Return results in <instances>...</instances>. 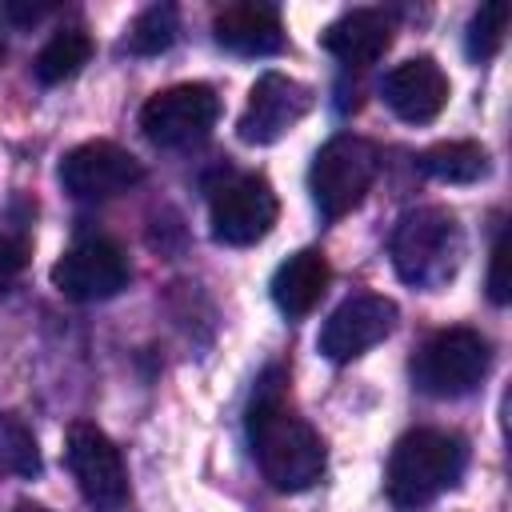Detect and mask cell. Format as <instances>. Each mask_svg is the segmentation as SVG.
I'll return each instance as SVG.
<instances>
[{
    "instance_id": "obj_4",
    "label": "cell",
    "mask_w": 512,
    "mask_h": 512,
    "mask_svg": "<svg viewBox=\"0 0 512 512\" xmlns=\"http://www.w3.org/2000/svg\"><path fill=\"white\" fill-rule=\"evenodd\" d=\"M376 172H380V152L372 140L352 136V132L332 136L308 168V188H312L320 216H328V220L348 216L372 188Z\"/></svg>"
},
{
    "instance_id": "obj_3",
    "label": "cell",
    "mask_w": 512,
    "mask_h": 512,
    "mask_svg": "<svg viewBox=\"0 0 512 512\" xmlns=\"http://www.w3.org/2000/svg\"><path fill=\"white\" fill-rule=\"evenodd\" d=\"M388 252H392V268L404 284L432 292L456 276L460 256H464V236L448 208L424 204L396 220Z\"/></svg>"
},
{
    "instance_id": "obj_17",
    "label": "cell",
    "mask_w": 512,
    "mask_h": 512,
    "mask_svg": "<svg viewBox=\"0 0 512 512\" xmlns=\"http://www.w3.org/2000/svg\"><path fill=\"white\" fill-rule=\"evenodd\" d=\"M420 168L440 184H476L488 176V152L476 140H440L420 156Z\"/></svg>"
},
{
    "instance_id": "obj_24",
    "label": "cell",
    "mask_w": 512,
    "mask_h": 512,
    "mask_svg": "<svg viewBox=\"0 0 512 512\" xmlns=\"http://www.w3.org/2000/svg\"><path fill=\"white\" fill-rule=\"evenodd\" d=\"M4 12H8L12 20H20V24H28V20H40V16H44V8H36V4H32V8H20V4H8Z\"/></svg>"
},
{
    "instance_id": "obj_7",
    "label": "cell",
    "mask_w": 512,
    "mask_h": 512,
    "mask_svg": "<svg viewBox=\"0 0 512 512\" xmlns=\"http://www.w3.org/2000/svg\"><path fill=\"white\" fill-rule=\"evenodd\" d=\"M220 120V96L208 84H172L140 108V128L160 148L200 144Z\"/></svg>"
},
{
    "instance_id": "obj_10",
    "label": "cell",
    "mask_w": 512,
    "mask_h": 512,
    "mask_svg": "<svg viewBox=\"0 0 512 512\" xmlns=\"http://www.w3.org/2000/svg\"><path fill=\"white\" fill-rule=\"evenodd\" d=\"M308 108H312L308 84H300L296 76H284V72H264L248 92L236 132L244 144H276L296 120L308 116Z\"/></svg>"
},
{
    "instance_id": "obj_18",
    "label": "cell",
    "mask_w": 512,
    "mask_h": 512,
    "mask_svg": "<svg viewBox=\"0 0 512 512\" xmlns=\"http://www.w3.org/2000/svg\"><path fill=\"white\" fill-rule=\"evenodd\" d=\"M88 56H92V36H88L84 28H60V32L36 52L32 72H36L40 84H64V80H72V76L88 64Z\"/></svg>"
},
{
    "instance_id": "obj_5",
    "label": "cell",
    "mask_w": 512,
    "mask_h": 512,
    "mask_svg": "<svg viewBox=\"0 0 512 512\" xmlns=\"http://www.w3.org/2000/svg\"><path fill=\"white\" fill-rule=\"evenodd\" d=\"M492 364V348L476 328H444L412 356V380L420 392L452 400L472 392Z\"/></svg>"
},
{
    "instance_id": "obj_20",
    "label": "cell",
    "mask_w": 512,
    "mask_h": 512,
    "mask_svg": "<svg viewBox=\"0 0 512 512\" xmlns=\"http://www.w3.org/2000/svg\"><path fill=\"white\" fill-rule=\"evenodd\" d=\"M0 472L32 480L40 472V448L32 428L16 412H0Z\"/></svg>"
},
{
    "instance_id": "obj_23",
    "label": "cell",
    "mask_w": 512,
    "mask_h": 512,
    "mask_svg": "<svg viewBox=\"0 0 512 512\" xmlns=\"http://www.w3.org/2000/svg\"><path fill=\"white\" fill-rule=\"evenodd\" d=\"M20 268H24V244L0 236V288L12 284V280L20 276Z\"/></svg>"
},
{
    "instance_id": "obj_1",
    "label": "cell",
    "mask_w": 512,
    "mask_h": 512,
    "mask_svg": "<svg viewBox=\"0 0 512 512\" xmlns=\"http://www.w3.org/2000/svg\"><path fill=\"white\" fill-rule=\"evenodd\" d=\"M284 372L272 368L248 404V444L264 480L280 492H304L324 472V440L284 404Z\"/></svg>"
},
{
    "instance_id": "obj_26",
    "label": "cell",
    "mask_w": 512,
    "mask_h": 512,
    "mask_svg": "<svg viewBox=\"0 0 512 512\" xmlns=\"http://www.w3.org/2000/svg\"><path fill=\"white\" fill-rule=\"evenodd\" d=\"M0 60H4V36H0Z\"/></svg>"
},
{
    "instance_id": "obj_2",
    "label": "cell",
    "mask_w": 512,
    "mask_h": 512,
    "mask_svg": "<svg viewBox=\"0 0 512 512\" xmlns=\"http://www.w3.org/2000/svg\"><path fill=\"white\" fill-rule=\"evenodd\" d=\"M468 464V444L456 432L416 428L404 432L388 456V500L396 508H424L440 492H448Z\"/></svg>"
},
{
    "instance_id": "obj_14",
    "label": "cell",
    "mask_w": 512,
    "mask_h": 512,
    "mask_svg": "<svg viewBox=\"0 0 512 512\" xmlns=\"http://www.w3.org/2000/svg\"><path fill=\"white\" fill-rule=\"evenodd\" d=\"M320 48L344 68H368L392 48V16L380 8H352L320 32Z\"/></svg>"
},
{
    "instance_id": "obj_22",
    "label": "cell",
    "mask_w": 512,
    "mask_h": 512,
    "mask_svg": "<svg viewBox=\"0 0 512 512\" xmlns=\"http://www.w3.org/2000/svg\"><path fill=\"white\" fill-rule=\"evenodd\" d=\"M488 296H492V304H508V296H512V284H508V232H500L496 244H492Z\"/></svg>"
},
{
    "instance_id": "obj_13",
    "label": "cell",
    "mask_w": 512,
    "mask_h": 512,
    "mask_svg": "<svg viewBox=\"0 0 512 512\" xmlns=\"http://www.w3.org/2000/svg\"><path fill=\"white\" fill-rule=\"evenodd\" d=\"M384 104L408 120V124H428L444 112L448 104V76L432 56H412L404 64H396L384 84H380Z\"/></svg>"
},
{
    "instance_id": "obj_15",
    "label": "cell",
    "mask_w": 512,
    "mask_h": 512,
    "mask_svg": "<svg viewBox=\"0 0 512 512\" xmlns=\"http://www.w3.org/2000/svg\"><path fill=\"white\" fill-rule=\"evenodd\" d=\"M216 44L236 56H272L284 48V24L272 4H228L212 20Z\"/></svg>"
},
{
    "instance_id": "obj_8",
    "label": "cell",
    "mask_w": 512,
    "mask_h": 512,
    "mask_svg": "<svg viewBox=\"0 0 512 512\" xmlns=\"http://www.w3.org/2000/svg\"><path fill=\"white\" fill-rule=\"evenodd\" d=\"M276 216H280V200L264 176L224 180L212 196V208H208L212 236L220 244H232V248H248L256 240H264L272 232Z\"/></svg>"
},
{
    "instance_id": "obj_9",
    "label": "cell",
    "mask_w": 512,
    "mask_h": 512,
    "mask_svg": "<svg viewBox=\"0 0 512 512\" xmlns=\"http://www.w3.org/2000/svg\"><path fill=\"white\" fill-rule=\"evenodd\" d=\"M140 180H144V164L112 140L76 144L60 160V184L76 200H112V196H124L128 188H136Z\"/></svg>"
},
{
    "instance_id": "obj_12",
    "label": "cell",
    "mask_w": 512,
    "mask_h": 512,
    "mask_svg": "<svg viewBox=\"0 0 512 512\" xmlns=\"http://www.w3.org/2000/svg\"><path fill=\"white\" fill-rule=\"evenodd\" d=\"M392 328H396V304L388 296L360 292V296H348L344 304H336V312L324 320L320 352L332 364H348V360L364 356L368 348H376Z\"/></svg>"
},
{
    "instance_id": "obj_16",
    "label": "cell",
    "mask_w": 512,
    "mask_h": 512,
    "mask_svg": "<svg viewBox=\"0 0 512 512\" xmlns=\"http://www.w3.org/2000/svg\"><path fill=\"white\" fill-rule=\"evenodd\" d=\"M328 280H332V268H328L324 252L320 248H300V252H292L276 268V276H272V300H276V308L284 316H308L320 304Z\"/></svg>"
},
{
    "instance_id": "obj_11",
    "label": "cell",
    "mask_w": 512,
    "mask_h": 512,
    "mask_svg": "<svg viewBox=\"0 0 512 512\" xmlns=\"http://www.w3.org/2000/svg\"><path fill=\"white\" fill-rule=\"evenodd\" d=\"M128 256L120 244L112 240H80L72 244L56 264H52V284L68 296V300H80V304H92V300H108L116 296L124 284H128Z\"/></svg>"
},
{
    "instance_id": "obj_19",
    "label": "cell",
    "mask_w": 512,
    "mask_h": 512,
    "mask_svg": "<svg viewBox=\"0 0 512 512\" xmlns=\"http://www.w3.org/2000/svg\"><path fill=\"white\" fill-rule=\"evenodd\" d=\"M180 32V12L176 4H148L132 24H128V48L136 56H160L176 44Z\"/></svg>"
},
{
    "instance_id": "obj_25",
    "label": "cell",
    "mask_w": 512,
    "mask_h": 512,
    "mask_svg": "<svg viewBox=\"0 0 512 512\" xmlns=\"http://www.w3.org/2000/svg\"><path fill=\"white\" fill-rule=\"evenodd\" d=\"M16 512H48V508H40V504H16Z\"/></svg>"
},
{
    "instance_id": "obj_21",
    "label": "cell",
    "mask_w": 512,
    "mask_h": 512,
    "mask_svg": "<svg viewBox=\"0 0 512 512\" xmlns=\"http://www.w3.org/2000/svg\"><path fill=\"white\" fill-rule=\"evenodd\" d=\"M504 32H508V4L504 0L484 4L468 20V56L472 60H492L500 52V44H504Z\"/></svg>"
},
{
    "instance_id": "obj_6",
    "label": "cell",
    "mask_w": 512,
    "mask_h": 512,
    "mask_svg": "<svg viewBox=\"0 0 512 512\" xmlns=\"http://www.w3.org/2000/svg\"><path fill=\"white\" fill-rule=\"evenodd\" d=\"M68 472L80 488V496L100 512H120L128 504V468L120 448L88 420H76L64 440Z\"/></svg>"
}]
</instances>
